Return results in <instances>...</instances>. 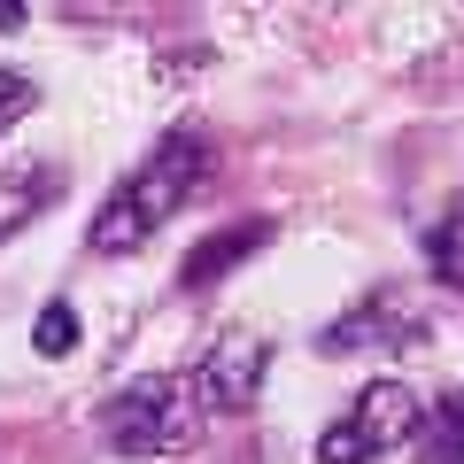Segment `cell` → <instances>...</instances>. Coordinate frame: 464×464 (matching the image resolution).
Instances as JSON below:
<instances>
[{
  "label": "cell",
  "mask_w": 464,
  "mask_h": 464,
  "mask_svg": "<svg viewBox=\"0 0 464 464\" xmlns=\"http://www.w3.org/2000/svg\"><path fill=\"white\" fill-rule=\"evenodd\" d=\"M201 179H209V148H201L194 132H170L163 148L140 163V179H124L109 201H101V217H93V256H132L163 217H179L186 201H194Z\"/></svg>",
  "instance_id": "1"
},
{
  "label": "cell",
  "mask_w": 464,
  "mask_h": 464,
  "mask_svg": "<svg viewBox=\"0 0 464 464\" xmlns=\"http://www.w3.org/2000/svg\"><path fill=\"white\" fill-rule=\"evenodd\" d=\"M101 433H109L116 457H170V449L194 441L201 426V395L194 380H170V372H148V380L116 387L109 402H101Z\"/></svg>",
  "instance_id": "2"
},
{
  "label": "cell",
  "mask_w": 464,
  "mask_h": 464,
  "mask_svg": "<svg viewBox=\"0 0 464 464\" xmlns=\"http://www.w3.org/2000/svg\"><path fill=\"white\" fill-rule=\"evenodd\" d=\"M418 426H426V402L402 380H372L341 426L317 433V464H372V457H387V449L418 441Z\"/></svg>",
  "instance_id": "3"
},
{
  "label": "cell",
  "mask_w": 464,
  "mask_h": 464,
  "mask_svg": "<svg viewBox=\"0 0 464 464\" xmlns=\"http://www.w3.org/2000/svg\"><path fill=\"white\" fill-rule=\"evenodd\" d=\"M264 372H271V341L248 325H225L209 341V356L194 364V395L201 411H248L256 395H264Z\"/></svg>",
  "instance_id": "4"
},
{
  "label": "cell",
  "mask_w": 464,
  "mask_h": 464,
  "mask_svg": "<svg viewBox=\"0 0 464 464\" xmlns=\"http://www.w3.org/2000/svg\"><path fill=\"white\" fill-rule=\"evenodd\" d=\"M418 333H426V317H418L402 295H364L348 317H333V325L317 333V348H325V356H356V348H411Z\"/></svg>",
  "instance_id": "5"
},
{
  "label": "cell",
  "mask_w": 464,
  "mask_h": 464,
  "mask_svg": "<svg viewBox=\"0 0 464 464\" xmlns=\"http://www.w3.org/2000/svg\"><path fill=\"white\" fill-rule=\"evenodd\" d=\"M271 232H279V225H271V217H240V225L209 232V240H201V248H194V256H186V264H179V286H217V279H225L232 264H248V256L264 248Z\"/></svg>",
  "instance_id": "6"
},
{
  "label": "cell",
  "mask_w": 464,
  "mask_h": 464,
  "mask_svg": "<svg viewBox=\"0 0 464 464\" xmlns=\"http://www.w3.org/2000/svg\"><path fill=\"white\" fill-rule=\"evenodd\" d=\"M63 201V163H24V170H0V240L24 225H39V217Z\"/></svg>",
  "instance_id": "7"
},
{
  "label": "cell",
  "mask_w": 464,
  "mask_h": 464,
  "mask_svg": "<svg viewBox=\"0 0 464 464\" xmlns=\"http://www.w3.org/2000/svg\"><path fill=\"white\" fill-rule=\"evenodd\" d=\"M426 264H433V279H441L449 295H464V201L426 232Z\"/></svg>",
  "instance_id": "8"
},
{
  "label": "cell",
  "mask_w": 464,
  "mask_h": 464,
  "mask_svg": "<svg viewBox=\"0 0 464 464\" xmlns=\"http://www.w3.org/2000/svg\"><path fill=\"white\" fill-rule=\"evenodd\" d=\"M78 310H70V302H47V310H39V325H32V348L39 356H70V348H78Z\"/></svg>",
  "instance_id": "9"
},
{
  "label": "cell",
  "mask_w": 464,
  "mask_h": 464,
  "mask_svg": "<svg viewBox=\"0 0 464 464\" xmlns=\"http://www.w3.org/2000/svg\"><path fill=\"white\" fill-rule=\"evenodd\" d=\"M32 109H39V85L24 78V70H8V63H0V132H16V124H24Z\"/></svg>",
  "instance_id": "10"
},
{
  "label": "cell",
  "mask_w": 464,
  "mask_h": 464,
  "mask_svg": "<svg viewBox=\"0 0 464 464\" xmlns=\"http://www.w3.org/2000/svg\"><path fill=\"white\" fill-rule=\"evenodd\" d=\"M433 464H464V395L441 402V449H433Z\"/></svg>",
  "instance_id": "11"
},
{
  "label": "cell",
  "mask_w": 464,
  "mask_h": 464,
  "mask_svg": "<svg viewBox=\"0 0 464 464\" xmlns=\"http://www.w3.org/2000/svg\"><path fill=\"white\" fill-rule=\"evenodd\" d=\"M0 32H24V0H0Z\"/></svg>",
  "instance_id": "12"
}]
</instances>
